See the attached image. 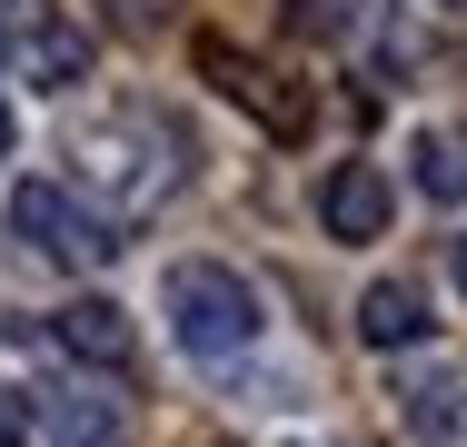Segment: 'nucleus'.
<instances>
[{
    "mask_svg": "<svg viewBox=\"0 0 467 447\" xmlns=\"http://www.w3.org/2000/svg\"><path fill=\"white\" fill-rule=\"evenodd\" d=\"M70 160H80V179L109 209H160L189 179V140H180V120H160V109H109L90 130H70Z\"/></svg>",
    "mask_w": 467,
    "mask_h": 447,
    "instance_id": "obj_1",
    "label": "nucleus"
},
{
    "mask_svg": "<svg viewBox=\"0 0 467 447\" xmlns=\"http://www.w3.org/2000/svg\"><path fill=\"white\" fill-rule=\"evenodd\" d=\"M160 308H170V338H180L199 368H229V358H249V338H259V288H249L239 268H219V259L170 268Z\"/></svg>",
    "mask_w": 467,
    "mask_h": 447,
    "instance_id": "obj_2",
    "label": "nucleus"
},
{
    "mask_svg": "<svg viewBox=\"0 0 467 447\" xmlns=\"http://www.w3.org/2000/svg\"><path fill=\"white\" fill-rule=\"evenodd\" d=\"M199 80L219 89L229 109H249L269 140H308V89L288 80L279 60H259V50H239L229 30H199Z\"/></svg>",
    "mask_w": 467,
    "mask_h": 447,
    "instance_id": "obj_3",
    "label": "nucleus"
},
{
    "mask_svg": "<svg viewBox=\"0 0 467 447\" xmlns=\"http://www.w3.org/2000/svg\"><path fill=\"white\" fill-rule=\"evenodd\" d=\"M10 229H20L50 268H109L119 259V229H109L99 209H80L60 179H20V189H10Z\"/></svg>",
    "mask_w": 467,
    "mask_h": 447,
    "instance_id": "obj_4",
    "label": "nucleus"
},
{
    "mask_svg": "<svg viewBox=\"0 0 467 447\" xmlns=\"http://www.w3.org/2000/svg\"><path fill=\"white\" fill-rule=\"evenodd\" d=\"M318 219H328V239H388V219H398V189L378 160H338V170L318 179Z\"/></svg>",
    "mask_w": 467,
    "mask_h": 447,
    "instance_id": "obj_5",
    "label": "nucleus"
},
{
    "mask_svg": "<svg viewBox=\"0 0 467 447\" xmlns=\"http://www.w3.org/2000/svg\"><path fill=\"white\" fill-rule=\"evenodd\" d=\"M50 338L80 358V368H130V358H140V328H130L119 298H70V308L50 318Z\"/></svg>",
    "mask_w": 467,
    "mask_h": 447,
    "instance_id": "obj_6",
    "label": "nucleus"
},
{
    "mask_svg": "<svg viewBox=\"0 0 467 447\" xmlns=\"http://www.w3.org/2000/svg\"><path fill=\"white\" fill-rule=\"evenodd\" d=\"M50 447H130L119 398H99V388H60V398H50Z\"/></svg>",
    "mask_w": 467,
    "mask_h": 447,
    "instance_id": "obj_7",
    "label": "nucleus"
},
{
    "mask_svg": "<svg viewBox=\"0 0 467 447\" xmlns=\"http://www.w3.org/2000/svg\"><path fill=\"white\" fill-rule=\"evenodd\" d=\"M358 338H368V348H418V338H428V298H418L408 278H378L368 298H358Z\"/></svg>",
    "mask_w": 467,
    "mask_h": 447,
    "instance_id": "obj_8",
    "label": "nucleus"
},
{
    "mask_svg": "<svg viewBox=\"0 0 467 447\" xmlns=\"http://www.w3.org/2000/svg\"><path fill=\"white\" fill-rule=\"evenodd\" d=\"M408 160H418V189H428V199H467V140L458 130H418Z\"/></svg>",
    "mask_w": 467,
    "mask_h": 447,
    "instance_id": "obj_9",
    "label": "nucleus"
},
{
    "mask_svg": "<svg viewBox=\"0 0 467 447\" xmlns=\"http://www.w3.org/2000/svg\"><path fill=\"white\" fill-rule=\"evenodd\" d=\"M30 70H40V89L90 80V30H40V40H30Z\"/></svg>",
    "mask_w": 467,
    "mask_h": 447,
    "instance_id": "obj_10",
    "label": "nucleus"
},
{
    "mask_svg": "<svg viewBox=\"0 0 467 447\" xmlns=\"http://www.w3.org/2000/svg\"><path fill=\"white\" fill-rule=\"evenodd\" d=\"M368 20V0H288V30L298 40H348Z\"/></svg>",
    "mask_w": 467,
    "mask_h": 447,
    "instance_id": "obj_11",
    "label": "nucleus"
},
{
    "mask_svg": "<svg viewBox=\"0 0 467 447\" xmlns=\"http://www.w3.org/2000/svg\"><path fill=\"white\" fill-rule=\"evenodd\" d=\"M0 447H30V408H20L10 388H0Z\"/></svg>",
    "mask_w": 467,
    "mask_h": 447,
    "instance_id": "obj_12",
    "label": "nucleus"
},
{
    "mask_svg": "<svg viewBox=\"0 0 467 447\" xmlns=\"http://www.w3.org/2000/svg\"><path fill=\"white\" fill-rule=\"evenodd\" d=\"M10 140H20V120H10V99H0V160H10Z\"/></svg>",
    "mask_w": 467,
    "mask_h": 447,
    "instance_id": "obj_13",
    "label": "nucleus"
},
{
    "mask_svg": "<svg viewBox=\"0 0 467 447\" xmlns=\"http://www.w3.org/2000/svg\"><path fill=\"white\" fill-rule=\"evenodd\" d=\"M458 288H467V239H458Z\"/></svg>",
    "mask_w": 467,
    "mask_h": 447,
    "instance_id": "obj_14",
    "label": "nucleus"
},
{
    "mask_svg": "<svg viewBox=\"0 0 467 447\" xmlns=\"http://www.w3.org/2000/svg\"><path fill=\"white\" fill-rule=\"evenodd\" d=\"M0 10H40V0H0Z\"/></svg>",
    "mask_w": 467,
    "mask_h": 447,
    "instance_id": "obj_15",
    "label": "nucleus"
},
{
    "mask_svg": "<svg viewBox=\"0 0 467 447\" xmlns=\"http://www.w3.org/2000/svg\"><path fill=\"white\" fill-rule=\"evenodd\" d=\"M448 10H467V0H448Z\"/></svg>",
    "mask_w": 467,
    "mask_h": 447,
    "instance_id": "obj_16",
    "label": "nucleus"
}]
</instances>
